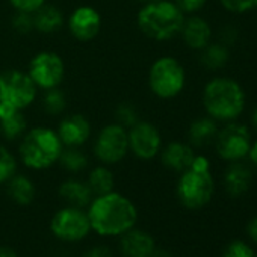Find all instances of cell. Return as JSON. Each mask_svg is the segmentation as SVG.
Listing matches in <instances>:
<instances>
[{"label":"cell","instance_id":"obj_29","mask_svg":"<svg viewBox=\"0 0 257 257\" xmlns=\"http://www.w3.org/2000/svg\"><path fill=\"white\" fill-rule=\"evenodd\" d=\"M221 5L234 14H242L257 8V0H219Z\"/></svg>","mask_w":257,"mask_h":257},{"label":"cell","instance_id":"obj_31","mask_svg":"<svg viewBox=\"0 0 257 257\" xmlns=\"http://www.w3.org/2000/svg\"><path fill=\"white\" fill-rule=\"evenodd\" d=\"M222 257H255V255H254L252 249L245 242L236 240V242H231L225 248Z\"/></svg>","mask_w":257,"mask_h":257},{"label":"cell","instance_id":"obj_28","mask_svg":"<svg viewBox=\"0 0 257 257\" xmlns=\"http://www.w3.org/2000/svg\"><path fill=\"white\" fill-rule=\"evenodd\" d=\"M43 104H44V109H46L49 113L58 115V113H61V112L65 109L67 100H65V95H64L61 91H58L56 88H53V89H49V91H47Z\"/></svg>","mask_w":257,"mask_h":257},{"label":"cell","instance_id":"obj_7","mask_svg":"<svg viewBox=\"0 0 257 257\" xmlns=\"http://www.w3.org/2000/svg\"><path fill=\"white\" fill-rule=\"evenodd\" d=\"M186 82L185 68L182 64L171 56H162L153 62L149 71V86L152 92L159 98L177 97Z\"/></svg>","mask_w":257,"mask_h":257},{"label":"cell","instance_id":"obj_21","mask_svg":"<svg viewBox=\"0 0 257 257\" xmlns=\"http://www.w3.org/2000/svg\"><path fill=\"white\" fill-rule=\"evenodd\" d=\"M218 131H219L218 124L213 118L210 116L198 118L192 121V124L189 125V132H188L189 144L192 147H206L215 141Z\"/></svg>","mask_w":257,"mask_h":257},{"label":"cell","instance_id":"obj_27","mask_svg":"<svg viewBox=\"0 0 257 257\" xmlns=\"http://www.w3.org/2000/svg\"><path fill=\"white\" fill-rule=\"evenodd\" d=\"M17 173V159L16 156L0 144V183H7Z\"/></svg>","mask_w":257,"mask_h":257},{"label":"cell","instance_id":"obj_5","mask_svg":"<svg viewBox=\"0 0 257 257\" xmlns=\"http://www.w3.org/2000/svg\"><path fill=\"white\" fill-rule=\"evenodd\" d=\"M209 168V161L204 156H195L192 165L180 173L176 192L179 201L185 207L200 209L212 200L215 182Z\"/></svg>","mask_w":257,"mask_h":257},{"label":"cell","instance_id":"obj_30","mask_svg":"<svg viewBox=\"0 0 257 257\" xmlns=\"http://www.w3.org/2000/svg\"><path fill=\"white\" fill-rule=\"evenodd\" d=\"M13 26L20 34H28L34 29V14L32 13H22L17 11V14L13 19Z\"/></svg>","mask_w":257,"mask_h":257},{"label":"cell","instance_id":"obj_42","mask_svg":"<svg viewBox=\"0 0 257 257\" xmlns=\"http://www.w3.org/2000/svg\"><path fill=\"white\" fill-rule=\"evenodd\" d=\"M141 2H144V4H149V2H158V0H141Z\"/></svg>","mask_w":257,"mask_h":257},{"label":"cell","instance_id":"obj_40","mask_svg":"<svg viewBox=\"0 0 257 257\" xmlns=\"http://www.w3.org/2000/svg\"><path fill=\"white\" fill-rule=\"evenodd\" d=\"M150 257H173L167 249H164V248H155V251H153V254L150 255Z\"/></svg>","mask_w":257,"mask_h":257},{"label":"cell","instance_id":"obj_22","mask_svg":"<svg viewBox=\"0 0 257 257\" xmlns=\"http://www.w3.org/2000/svg\"><path fill=\"white\" fill-rule=\"evenodd\" d=\"M64 23V16L59 8L53 5H43L34 13V28L43 34H50L58 31Z\"/></svg>","mask_w":257,"mask_h":257},{"label":"cell","instance_id":"obj_39","mask_svg":"<svg viewBox=\"0 0 257 257\" xmlns=\"http://www.w3.org/2000/svg\"><path fill=\"white\" fill-rule=\"evenodd\" d=\"M248 156H249L251 162L257 167V141H255L254 144H251L249 152H248Z\"/></svg>","mask_w":257,"mask_h":257},{"label":"cell","instance_id":"obj_6","mask_svg":"<svg viewBox=\"0 0 257 257\" xmlns=\"http://www.w3.org/2000/svg\"><path fill=\"white\" fill-rule=\"evenodd\" d=\"M35 97L37 86L28 73L20 70L0 73V116L26 109Z\"/></svg>","mask_w":257,"mask_h":257},{"label":"cell","instance_id":"obj_37","mask_svg":"<svg viewBox=\"0 0 257 257\" xmlns=\"http://www.w3.org/2000/svg\"><path fill=\"white\" fill-rule=\"evenodd\" d=\"M0 257H19V254L11 246L0 245Z\"/></svg>","mask_w":257,"mask_h":257},{"label":"cell","instance_id":"obj_38","mask_svg":"<svg viewBox=\"0 0 257 257\" xmlns=\"http://www.w3.org/2000/svg\"><path fill=\"white\" fill-rule=\"evenodd\" d=\"M248 233H249L251 239L257 243V216L249 222V225H248Z\"/></svg>","mask_w":257,"mask_h":257},{"label":"cell","instance_id":"obj_34","mask_svg":"<svg viewBox=\"0 0 257 257\" xmlns=\"http://www.w3.org/2000/svg\"><path fill=\"white\" fill-rule=\"evenodd\" d=\"M207 0H174L182 13H195L206 5Z\"/></svg>","mask_w":257,"mask_h":257},{"label":"cell","instance_id":"obj_1","mask_svg":"<svg viewBox=\"0 0 257 257\" xmlns=\"http://www.w3.org/2000/svg\"><path fill=\"white\" fill-rule=\"evenodd\" d=\"M91 230L103 237H119L137 227L138 209L135 203L119 192H107L92 198L86 207Z\"/></svg>","mask_w":257,"mask_h":257},{"label":"cell","instance_id":"obj_20","mask_svg":"<svg viewBox=\"0 0 257 257\" xmlns=\"http://www.w3.org/2000/svg\"><path fill=\"white\" fill-rule=\"evenodd\" d=\"M7 192L19 206H29L37 197V188L34 182L28 176L17 173L7 182Z\"/></svg>","mask_w":257,"mask_h":257},{"label":"cell","instance_id":"obj_13","mask_svg":"<svg viewBox=\"0 0 257 257\" xmlns=\"http://www.w3.org/2000/svg\"><path fill=\"white\" fill-rule=\"evenodd\" d=\"M101 28V17L92 7L76 8L68 19V29L71 35L79 41L94 40Z\"/></svg>","mask_w":257,"mask_h":257},{"label":"cell","instance_id":"obj_32","mask_svg":"<svg viewBox=\"0 0 257 257\" xmlns=\"http://www.w3.org/2000/svg\"><path fill=\"white\" fill-rule=\"evenodd\" d=\"M116 116H118V124H121L124 127H132L135 122L140 121L135 109L131 107V106H127V104L119 106V109L116 112Z\"/></svg>","mask_w":257,"mask_h":257},{"label":"cell","instance_id":"obj_2","mask_svg":"<svg viewBox=\"0 0 257 257\" xmlns=\"http://www.w3.org/2000/svg\"><path fill=\"white\" fill-rule=\"evenodd\" d=\"M203 106L215 121H233L245 109V92L236 80L215 77L203 89Z\"/></svg>","mask_w":257,"mask_h":257},{"label":"cell","instance_id":"obj_36","mask_svg":"<svg viewBox=\"0 0 257 257\" xmlns=\"http://www.w3.org/2000/svg\"><path fill=\"white\" fill-rule=\"evenodd\" d=\"M237 38V31L231 26H225L221 32V44L224 46H228V44H233Z\"/></svg>","mask_w":257,"mask_h":257},{"label":"cell","instance_id":"obj_24","mask_svg":"<svg viewBox=\"0 0 257 257\" xmlns=\"http://www.w3.org/2000/svg\"><path fill=\"white\" fill-rule=\"evenodd\" d=\"M26 125H28V121L22 110H16L8 115L0 116V132H2L4 138L10 141L23 135L26 131Z\"/></svg>","mask_w":257,"mask_h":257},{"label":"cell","instance_id":"obj_25","mask_svg":"<svg viewBox=\"0 0 257 257\" xmlns=\"http://www.w3.org/2000/svg\"><path fill=\"white\" fill-rule=\"evenodd\" d=\"M228 58H230V53H228L227 46L216 43V44H207L204 49H201L200 61L206 68L218 70V68H222L228 62Z\"/></svg>","mask_w":257,"mask_h":257},{"label":"cell","instance_id":"obj_14","mask_svg":"<svg viewBox=\"0 0 257 257\" xmlns=\"http://www.w3.org/2000/svg\"><path fill=\"white\" fill-rule=\"evenodd\" d=\"M155 248L156 242L146 230L134 227L119 236L118 249L122 257H150Z\"/></svg>","mask_w":257,"mask_h":257},{"label":"cell","instance_id":"obj_9","mask_svg":"<svg viewBox=\"0 0 257 257\" xmlns=\"http://www.w3.org/2000/svg\"><path fill=\"white\" fill-rule=\"evenodd\" d=\"M213 143L219 158L228 162H239L248 156L251 147L249 128L245 124L231 121L219 128Z\"/></svg>","mask_w":257,"mask_h":257},{"label":"cell","instance_id":"obj_8","mask_svg":"<svg viewBox=\"0 0 257 257\" xmlns=\"http://www.w3.org/2000/svg\"><path fill=\"white\" fill-rule=\"evenodd\" d=\"M50 231L58 240L67 243H77L85 240L92 230L85 209L64 206L52 216Z\"/></svg>","mask_w":257,"mask_h":257},{"label":"cell","instance_id":"obj_43","mask_svg":"<svg viewBox=\"0 0 257 257\" xmlns=\"http://www.w3.org/2000/svg\"><path fill=\"white\" fill-rule=\"evenodd\" d=\"M255 257H257V255H255Z\"/></svg>","mask_w":257,"mask_h":257},{"label":"cell","instance_id":"obj_10","mask_svg":"<svg viewBox=\"0 0 257 257\" xmlns=\"http://www.w3.org/2000/svg\"><path fill=\"white\" fill-rule=\"evenodd\" d=\"M128 152L127 128L121 124L104 125L94 144V153L103 165H115L121 162Z\"/></svg>","mask_w":257,"mask_h":257},{"label":"cell","instance_id":"obj_35","mask_svg":"<svg viewBox=\"0 0 257 257\" xmlns=\"http://www.w3.org/2000/svg\"><path fill=\"white\" fill-rule=\"evenodd\" d=\"M82 257H113V252L107 245H95L86 249Z\"/></svg>","mask_w":257,"mask_h":257},{"label":"cell","instance_id":"obj_11","mask_svg":"<svg viewBox=\"0 0 257 257\" xmlns=\"http://www.w3.org/2000/svg\"><path fill=\"white\" fill-rule=\"evenodd\" d=\"M29 77L37 88L53 89L61 85L65 74V65L62 58L55 52H40L29 64Z\"/></svg>","mask_w":257,"mask_h":257},{"label":"cell","instance_id":"obj_33","mask_svg":"<svg viewBox=\"0 0 257 257\" xmlns=\"http://www.w3.org/2000/svg\"><path fill=\"white\" fill-rule=\"evenodd\" d=\"M10 4L17 10V11H22V13H35L37 10H40L44 4L46 0H10Z\"/></svg>","mask_w":257,"mask_h":257},{"label":"cell","instance_id":"obj_26","mask_svg":"<svg viewBox=\"0 0 257 257\" xmlns=\"http://www.w3.org/2000/svg\"><path fill=\"white\" fill-rule=\"evenodd\" d=\"M58 162L65 170H68L70 173H79V171H82V170H85L88 167V158L77 147L62 149V153H61Z\"/></svg>","mask_w":257,"mask_h":257},{"label":"cell","instance_id":"obj_3","mask_svg":"<svg viewBox=\"0 0 257 257\" xmlns=\"http://www.w3.org/2000/svg\"><path fill=\"white\" fill-rule=\"evenodd\" d=\"M138 28L144 35L156 41H167L180 34L185 17L180 8L170 0L146 4L137 17Z\"/></svg>","mask_w":257,"mask_h":257},{"label":"cell","instance_id":"obj_41","mask_svg":"<svg viewBox=\"0 0 257 257\" xmlns=\"http://www.w3.org/2000/svg\"><path fill=\"white\" fill-rule=\"evenodd\" d=\"M252 124H254L255 131H257V107H255V109H254V112H252Z\"/></svg>","mask_w":257,"mask_h":257},{"label":"cell","instance_id":"obj_23","mask_svg":"<svg viewBox=\"0 0 257 257\" xmlns=\"http://www.w3.org/2000/svg\"><path fill=\"white\" fill-rule=\"evenodd\" d=\"M86 183H88L94 197L104 195V194L113 191L115 177H113V173L106 165H100V167H95L91 170Z\"/></svg>","mask_w":257,"mask_h":257},{"label":"cell","instance_id":"obj_19","mask_svg":"<svg viewBox=\"0 0 257 257\" xmlns=\"http://www.w3.org/2000/svg\"><path fill=\"white\" fill-rule=\"evenodd\" d=\"M251 179H252V174L246 165H243L240 162H231V165L227 168V171L224 174L225 191L231 197H240L249 189Z\"/></svg>","mask_w":257,"mask_h":257},{"label":"cell","instance_id":"obj_16","mask_svg":"<svg viewBox=\"0 0 257 257\" xmlns=\"http://www.w3.org/2000/svg\"><path fill=\"white\" fill-rule=\"evenodd\" d=\"M180 34H182L186 46L194 50L204 49L210 43V38H212L210 25L204 19L197 17V16L185 19Z\"/></svg>","mask_w":257,"mask_h":257},{"label":"cell","instance_id":"obj_18","mask_svg":"<svg viewBox=\"0 0 257 257\" xmlns=\"http://www.w3.org/2000/svg\"><path fill=\"white\" fill-rule=\"evenodd\" d=\"M58 192L67 206H74V207H82V209H86L94 198L88 183L77 180V179H68L62 182Z\"/></svg>","mask_w":257,"mask_h":257},{"label":"cell","instance_id":"obj_17","mask_svg":"<svg viewBox=\"0 0 257 257\" xmlns=\"http://www.w3.org/2000/svg\"><path fill=\"white\" fill-rule=\"evenodd\" d=\"M161 159H162V164L168 170H173L176 173H183L192 165L195 159V153L191 144L174 141V143H170L164 149Z\"/></svg>","mask_w":257,"mask_h":257},{"label":"cell","instance_id":"obj_4","mask_svg":"<svg viewBox=\"0 0 257 257\" xmlns=\"http://www.w3.org/2000/svg\"><path fill=\"white\" fill-rule=\"evenodd\" d=\"M59 135L49 127H35L23 135L19 147L22 162L31 170H47L59 161L62 153Z\"/></svg>","mask_w":257,"mask_h":257},{"label":"cell","instance_id":"obj_12","mask_svg":"<svg viewBox=\"0 0 257 257\" xmlns=\"http://www.w3.org/2000/svg\"><path fill=\"white\" fill-rule=\"evenodd\" d=\"M128 150L138 159L150 161L156 158L162 147V140L158 128L147 121H138L127 131Z\"/></svg>","mask_w":257,"mask_h":257},{"label":"cell","instance_id":"obj_15","mask_svg":"<svg viewBox=\"0 0 257 257\" xmlns=\"http://www.w3.org/2000/svg\"><path fill=\"white\" fill-rule=\"evenodd\" d=\"M56 134L59 135L65 147H79L85 144L86 140L89 138L91 124L80 113L68 115L59 122Z\"/></svg>","mask_w":257,"mask_h":257}]
</instances>
